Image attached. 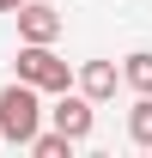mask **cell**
<instances>
[{
	"label": "cell",
	"mask_w": 152,
	"mask_h": 158,
	"mask_svg": "<svg viewBox=\"0 0 152 158\" xmlns=\"http://www.w3.org/2000/svg\"><path fill=\"white\" fill-rule=\"evenodd\" d=\"M37 128H43V91H37V85H24V79H12V85L0 91V140L31 146Z\"/></svg>",
	"instance_id": "cell-1"
},
{
	"label": "cell",
	"mask_w": 152,
	"mask_h": 158,
	"mask_svg": "<svg viewBox=\"0 0 152 158\" xmlns=\"http://www.w3.org/2000/svg\"><path fill=\"white\" fill-rule=\"evenodd\" d=\"M19 79L37 85V91H67L73 85V67L55 55V43H19Z\"/></svg>",
	"instance_id": "cell-2"
},
{
	"label": "cell",
	"mask_w": 152,
	"mask_h": 158,
	"mask_svg": "<svg viewBox=\"0 0 152 158\" xmlns=\"http://www.w3.org/2000/svg\"><path fill=\"white\" fill-rule=\"evenodd\" d=\"M43 116L55 122V128L73 140V146H79V140H91V128H97V110H91V98H85V91H73V85H67V91H55V103H49Z\"/></svg>",
	"instance_id": "cell-3"
},
{
	"label": "cell",
	"mask_w": 152,
	"mask_h": 158,
	"mask_svg": "<svg viewBox=\"0 0 152 158\" xmlns=\"http://www.w3.org/2000/svg\"><path fill=\"white\" fill-rule=\"evenodd\" d=\"M12 19H19V43H55L67 24L49 0H24V6H12Z\"/></svg>",
	"instance_id": "cell-4"
},
{
	"label": "cell",
	"mask_w": 152,
	"mask_h": 158,
	"mask_svg": "<svg viewBox=\"0 0 152 158\" xmlns=\"http://www.w3.org/2000/svg\"><path fill=\"white\" fill-rule=\"evenodd\" d=\"M73 85L85 91L91 103H103V98H116V85H122V73H116V61H85L73 73Z\"/></svg>",
	"instance_id": "cell-5"
},
{
	"label": "cell",
	"mask_w": 152,
	"mask_h": 158,
	"mask_svg": "<svg viewBox=\"0 0 152 158\" xmlns=\"http://www.w3.org/2000/svg\"><path fill=\"white\" fill-rule=\"evenodd\" d=\"M128 140H134V146H152V91L134 98V110H128Z\"/></svg>",
	"instance_id": "cell-6"
},
{
	"label": "cell",
	"mask_w": 152,
	"mask_h": 158,
	"mask_svg": "<svg viewBox=\"0 0 152 158\" xmlns=\"http://www.w3.org/2000/svg\"><path fill=\"white\" fill-rule=\"evenodd\" d=\"M116 73L128 79L134 91H152V49H134V55L122 61V67H116Z\"/></svg>",
	"instance_id": "cell-7"
},
{
	"label": "cell",
	"mask_w": 152,
	"mask_h": 158,
	"mask_svg": "<svg viewBox=\"0 0 152 158\" xmlns=\"http://www.w3.org/2000/svg\"><path fill=\"white\" fill-rule=\"evenodd\" d=\"M31 152H37V158H67V152H73V140L61 134V128H49V134L37 128V134H31Z\"/></svg>",
	"instance_id": "cell-8"
},
{
	"label": "cell",
	"mask_w": 152,
	"mask_h": 158,
	"mask_svg": "<svg viewBox=\"0 0 152 158\" xmlns=\"http://www.w3.org/2000/svg\"><path fill=\"white\" fill-rule=\"evenodd\" d=\"M12 6H24V0H0V12H12Z\"/></svg>",
	"instance_id": "cell-9"
}]
</instances>
